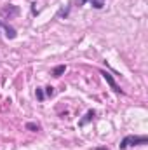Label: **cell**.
Returning a JSON list of instances; mask_svg holds the SVG:
<instances>
[{"label":"cell","instance_id":"cell-1","mask_svg":"<svg viewBox=\"0 0 148 150\" xmlns=\"http://www.w3.org/2000/svg\"><path fill=\"white\" fill-rule=\"evenodd\" d=\"M145 143H148V136H145V134H129V136H125L122 142H120V150L127 149V147H136V145H145Z\"/></svg>","mask_w":148,"mask_h":150},{"label":"cell","instance_id":"cell-9","mask_svg":"<svg viewBox=\"0 0 148 150\" xmlns=\"http://www.w3.org/2000/svg\"><path fill=\"white\" fill-rule=\"evenodd\" d=\"M37 98H38V101H44V91L40 87H37Z\"/></svg>","mask_w":148,"mask_h":150},{"label":"cell","instance_id":"cell-5","mask_svg":"<svg viewBox=\"0 0 148 150\" xmlns=\"http://www.w3.org/2000/svg\"><path fill=\"white\" fill-rule=\"evenodd\" d=\"M94 115H96V112H94V110H89V112L84 115V119H82V120L78 122V126H85L87 122H91V120L94 119Z\"/></svg>","mask_w":148,"mask_h":150},{"label":"cell","instance_id":"cell-4","mask_svg":"<svg viewBox=\"0 0 148 150\" xmlns=\"http://www.w3.org/2000/svg\"><path fill=\"white\" fill-rule=\"evenodd\" d=\"M0 28L5 32V37L7 38H16V30H14L12 26H9V25H5V23L0 21Z\"/></svg>","mask_w":148,"mask_h":150},{"label":"cell","instance_id":"cell-7","mask_svg":"<svg viewBox=\"0 0 148 150\" xmlns=\"http://www.w3.org/2000/svg\"><path fill=\"white\" fill-rule=\"evenodd\" d=\"M91 5H92L94 9H103V5H105V0H91Z\"/></svg>","mask_w":148,"mask_h":150},{"label":"cell","instance_id":"cell-8","mask_svg":"<svg viewBox=\"0 0 148 150\" xmlns=\"http://www.w3.org/2000/svg\"><path fill=\"white\" fill-rule=\"evenodd\" d=\"M26 129H30V131H38V129H40V126L35 124V122H28V124H26Z\"/></svg>","mask_w":148,"mask_h":150},{"label":"cell","instance_id":"cell-3","mask_svg":"<svg viewBox=\"0 0 148 150\" xmlns=\"http://www.w3.org/2000/svg\"><path fill=\"white\" fill-rule=\"evenodd\" d=\"M99 74L103 75V79L106 80V84L110 86V87L113 89V91H115V93H122V89H120V86H118V84L115 82V79L111 77V74H110V72H106V70H101Z\"/></svg>","mask_w":148,"mask_h":150},{"label":"cell","instance_id":"cell-12","mask_svg":"<svg viewBox=\"0 0 148 150\" xmlns=\"http://www.w3.org/2000/svg\"><path fill=\"white\" fill-rule=\"evenodd\" d=\"M84 2H85V0H77V4H84Z\"/></svg>","mask_w":148,"mask_h":150},{"label":"cell","instance_id":"cell-6","mask_svg":"<svg viewBox=\"0 0 148 150\" xmlns=\"http://www.w3.org/2000/svg\"><path fill=\"white\" fill-rule=\"evenodd\" d=\"M65 70H66V67H65V65H59V67H56V68L52 70V75H54V77H61V75L65 74Z\"/></svg>","mask_w":148,"mask_h":150},{"label":"cell","instance_id":"cell-10","mask_svg":"<svg viewBox=\"0 0 148 150\" xmlns=\"http://www.w3.org/2000/svg\"><path fill=\"white\" fill-rule=\"evenodd\" d=\"M45 94H47V96H52V94H54V87H52V86L45 87Z\"/></svg>","mask_w":148,"mask_h":150},{"label":"cell","instance_id":"cell-2","mask_svg":"<svg viewBox=\"0 0 148 150\" xmlns=\"http://www.w3.org/2000/svg\"><path fill=\"white\" fill-rule=\"evenodd\" d=\"M18 14H19V7H18V5H5V7L0 9V16H2L4 19H12V18H16Z\"/></svg>","mask_w":148,"mask_h":150},{"label":"cell","instance_id":"cell-11","mask_svg":"<svg viewBox=\"0 0 148 150\" xmlns=\"http://www.w3.org/2000/svg\"><path fill=\"white\" fill-rule=\"evenodd\" d=\"M96 150H108V149H105V147H98Z\"/></svg>","mask_w":148,"mask_h":150}]
</instances>
